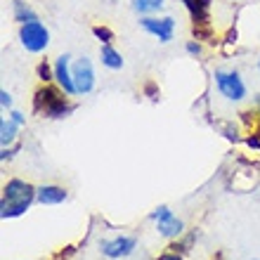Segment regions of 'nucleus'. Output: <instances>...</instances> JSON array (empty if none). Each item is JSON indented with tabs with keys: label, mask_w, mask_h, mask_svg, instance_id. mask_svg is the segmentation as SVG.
I'll return each instance as SVG.
<instances>
[{
	"label": "nucleus",
	"mask_w": 260,
	"mask_h": 260,
	"mask_svg": "<svg viewBox=\"0 0 260 260\" xmlns=\"http://www.w3.org/2000/svg\"><path fill=\"white\" fill-rule=\"evenodd\" d=\"M36 189L38 187L28 185L19 178L7 180L5 187H3V199H0V218L12 220L24 215L36 201Z\"/></svg>",
	"instance_id": "obj_1"
},
{
	"label": "nucleus",
	"mask_w": 260,
	"mask_h": 260,
	"mask_svg": "<svg viewBox=\"0 0 260 260\" xmlns=\"http://www.w3.org/2000/svg\"><path fill=\"white\" fill-rule=\"evenodd\" d=\"M76 104L69 102V95L57 83H43L34 92V111L45 118H67Z\"/></svg>",
	"instance_id": "obj_2"
},
{
	"label": "nucleus",
	"mask_w": 260,
	"mask_h": 260,
	"mask_svg": "<svg viewBox=\"0 0 260 260\" xmlns=\"http://www.w3.org/2000/svg\"><path fill=\"white\" fill-rule=\"evenodd\" d=\"M19 43L24 45L26 52H34V55H38V52H43V50H48V45H50L48 26H45L41 19L21 24L19 26Z\"/></svg>",
	"instance_id": "obj_3"
},
{
	"label": "nucleus",
	"mask_w": 260,
	"mask_h": 260,
	"mask_svg": "<svg viewBox=\"0 0 260 260\" xmlns=\"http://www.w3.org/2000/svg\"><path fill=\"white\" fill-rule=\"evenodd\" d=\"M215 88L227 102H241L246 97V83L241 78L239 71H225V69H218L215 74Z\"/></svg>",
	"instance_id": "obj_4"
},
{
	"label": "nucleus",
	"mask_w": 260,
	"mask_h": 260,
	"mask_svg": "<svg viewBox=\"0 0 260 260\" xmlns=\"http://www.w3.org/2000/svg\"><path fill=\"white\" fill-rule=\"evenodd\" d=\"M149 218L156 222V232L161 234L164 239H180L182 232H185V222H182L168 206H158V208H154Z\"/></svg>",
	"instance_id": "obj_5"
},
{
	"label": "nucleus",
	"mask_w": 260,
	"mask_h": 260,
	"mask_svg": "<svg viewBox=\"0 0 260 260\" xmlns=\"http://www.w3.org/2000/svg\"><path fill=\"white\" fill-rule=\"evenodd\" d=\"M140 26L149 36L158 38V43H171L175 36V19L173 17H154V14H144L140 17Z\"/></svg>",
	"instance_id": "obj_6"
},
{
	"label": "nucleus",
	"mask_w": 260,
	"mask_h": 260,
	"mask_svg": "<svg viewBox=\"0 0 260 260\" xmlns=\"http://www.w3.org/2000/svg\"><path fill=\"white\" fill-rule=\"evenodd\" d=\"M74 85L76 95H90L95 88V67L90 57H78L74 62Z\"/></svg>",
	"instance_id": "obj_7"
},
{
	"label": "nucleus",
	"mask_w": 260,
	"mask_h": 260,
	"mask_svg": "<svg viewBox=\"0 0 260 260\" xmlns=\"http://www.w3.org/2000/svg\"><path fill=\"white\" fill-rule=\"evenodd\" d=\"M137 239L135 237H114V239L102 241V253L111 260H123L135 253Z\"/></svg>",
	"instance_id": "obj_8"
},
{
	"label": "nucleus",
	"mask_w": 260,
	"mask_h": 260,
	"mask_svg": "<svg viewBox=\"0 0 260 260\" xmlns=\"http://www.w3.org/2000/svg\"><path fill=\"white\" fill-rule=\"evenodd\" d=\"M55 83L67 92V95H76L74 85V64L69 55H59L55 59Z\"/></svg>",
	"instance_id": "obj_9"
},
{
	"label": "nucleus",
	"mask_w": 260,
	"mask_h": 260,
	"mask_svg": "<svg viewBox=\"0 0 260 260\" xmlns=\"http://www.w3.org/2000/svg\"><path fill=\"white\" fill-rule=\"evenodd\" d=\"M182 7L187 10L192 26H208L211 24V10H213V0H180Z\"/></svg>",
	"instance_id": "obj_10"
},
{
	"label": "nucleus",
	"mask_w": 260,
	"mask_h": 260,
	"mask_svg": "<svg viewBox=\"0 0 260 260\" xmlns=\"http://www.w3.org/2000/svg\"><path fill=\"white\" fill-rule=\"evenodd\" d=\"M36 201L41 206H59L67 201V189L59 185H43L36 189Z\"/></svg>",
	"instance_id": "obj_11"
},
{
	"label": "nucleus",
	"mask_w": 260,
	"mask_h": 260,
	"mask_svg": "<svg viewBox=\"0 0 260 260\" xmlns=\"http://www.w3.org/2000/svg\"><path fill=\"white\" fill-rule=\"evenodd\" d=\"M100 59H102V64L107 69H111V71H116V69H123V57H121V52H118L111 43H107V45H100Z\"/></svg>",
	"instance_id": "obj_12"
},
{
	"label": "nucleus",
	"mask_w": 260,
	"mask_h": 260,
	"mask_svg": "<svg viewBox=\"0 0 260 260\" xmlns=\"http://www.w3.org/2000/svg\"><path fill=\"white\" fill-rule=\"evenodd\" d=\"M12 17L17 24H28V21H36L38 14L34 12V7L28 5L26 0H12Z\"/></svg>",
	"instance_id": "obj_13"
},
{
	"label": "nucleus",
	"mask_w": 260,
	"mask_h": 260,
	"mask_svg": "<svg viewBox=\"0 0 260 260\" xmlns=\"http://www.w3.org/2000/svg\"><path fill=\"white\" fill-rule=\"evenodd\" d=\"M17 133H19V123H14L10 116L0 121V142H3V147H10V144H14V140H17Z\"/></svg>",
	"instance_id": "obj_14"
},
{
	"label": "nucleus",
	"mask_w": 260,
	"mask_h": 260,
	"mask_svg": "<svg viewBox=\"0 0 260 260\" xmlns=\"http://www.w3.org/2000/svg\"><path fill=\"white\" fill-rule=\"evenodd\" d=\"M164 5H166V0H133V10H135L140 17L158 12Z\"/></svg>",
	"instance_id": "obj_15"
},
{
	"label": "nucleus",
	"mask_w": 260,
	"mask_h": 260,
	"mask_svg": "<svg viewBox=\"0 0 260 260\" xmlns=\"http://www.w3.org/2000/svg\"><path fill=\"white\" fill-rule=\"evenodd\" d=\"M36 76L41 83H55V64H50L48 59H43L38 67H36Z\"/></svg>",
	"instance_id": "obj_16"
},
{
	"label": "nucleus",
	"mask_w": 260,
	"mask_h": 260,
	"mask_svg": "<svg viewBox=\"0 0 260 260\" xmlns=\"http://www.w3.org/2000/svg\"><path fill=\"white\" fill-rule=\"evenodd\" d=\"M92 36H95L102 45H107V43L114 41V31H111L109 26H92Z\"/></svg>",
	"instance_id": "obj_17"
},
{
	"label": "nucleus",
	"mask_w": 260,
	"mask_h": 260,
	"mask_svg": "<svg viewBox=\"0 0 260 260\" xmlns=\"http://www.w3.org/2000/svg\"><path fill=\"white\" fill-rule=\"evenodd\" d=\"M194 239H197V234H187V237H185V239H182V241H175V244H171V246H168V248H171V251H175V253H187V251H189V246H192V241Z\"/></svg>",
	"instance_id": "obj_18"
},
{
	"label": "nucleus",
	"mask_w": 260,
	"mask_h": 260,
	"mask_svg": "<svg viewBox=\"0 0 260 260\" xmlns=\"http://www.w3.org/2000/svg\"><path fill=\"white\" fill-rule=\"evenodd\" d=\"M185 50H187V55H189V57H201V52H204V48H201V43H199L197 38L187 43Z\"/></svg>",
	"instance_id": "obj_19"
},
{
	"label": "nucleus",
	"mask_w": 260,
	"mask_h": 260,
	"mask_svg": "<svg viewBox=\"0 0 260 260\" xmlns=\"http://www.w3.org/2000/svg\"><path fill=\"white\" fill-rule=\"evenodd\" d=\"M144 95L149 97V100H158V88L154 81H147L144 83Z\"/></svg>",
	"instance_id": "obj_20"
},
{
	"label": "nucleus",
	"mask_w": 260,
	"mask_h": 260,
	"mask_svg": "<svg viewBox=\"0 0 260 260\" xmlns=\"http://www.w3.org/2000/svg\"><path fill=\"white\" fill-rule=\"evenodd\" d=\"M14 151H19V144H14V147H3V151H0V158H3V161H12Z\"/></svg>",
	"instance_id": "obj_21"
},
{
	"label": "nucleus",
	"mask_w": 260,
	"mask_h": 260,
	"mask_svg": "<svg viewBox=\"0 0 260 260\" xmlns=\"http://www.w3.org/2000/svg\"><path fill=\"white\" fill-rule=\"evenodd\" d=\"M0 107L3 109H12V95L7 90H0Z\"/></svg>",
	"instance_id": "obj_22"
},
{
	"label": "nucleus",
	"mask_w": 260,
	"mask_h": 260,
	"mask_svg": "<svg viewBox=\"0 0 260 260\" xmlns=\"http://www.w3.org/2000/svg\"><path fill=\"white\" fill-rule=\"evenodd\" d=\"M156 260H182V253H175V251H166V253H161Z\"/></svg>",
	"instance_id": "obj_23"
},
{
	"label": "nucleus",
	"mask_w": 260,
	"mask_h": 260,
	"mask_svg": "<svg viewBox=\"0 0 260 260\" xmlns=\"http://www.w3.org/2000/svg\"><path fill=\"white\" fill-rule=\"evenodd\" d=\"M10 118H12L14 123H19V125H24V123H26V116H24L21 111H10Z\"/></svg>",
	"instance_id": "obj_24"
},
{
	"label": "nucleus",
	"mask_w": 260,
	"mask_h": 260,
	"mask_svg": "<svg viewBox=\"0 0 260 260\" xmlns=\"http://www.w3.org/2000/svg\"><path fill=\"white\" fill-rule=\"evenodd\" d=\"M258 71H260V59H258Z\"/></svg>",
	"instance_id": "obj_25"
},
{
	"label": "nucleus",
	"mask_w": 260,
	"mask_h": 260,
	"mask_svg": "<svg viewBox=\"0 0 260 260\" xmlns=\"http://www.w3.org/2000/svg\"><path fill=\"white\" fill-rule=\"evenodd\" d=\"M215 260H220V255H218V258H215Z\"/></svg>",
	"instance_id": "obj_26"
}]
</instances>
